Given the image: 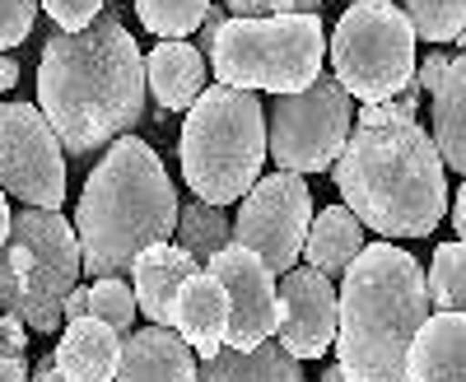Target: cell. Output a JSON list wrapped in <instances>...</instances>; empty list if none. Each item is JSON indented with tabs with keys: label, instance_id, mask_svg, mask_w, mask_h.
I'll use <instances>...</instances> for the list:
<instances>
[{
	"label": "cell",
	"instance_id": "obj_12",
	"mask_svg": "<svg viewBox=\"0 0 466 382\" xmlns=\"http://www.w3.org/2000/svg\"><path fill=\"white\" fill-rule=\"evenodd\" d=\"M206 271L224 285L228 294V346L233 350H252L261 340L280 331V285L276 271L243 243L219 247Z\"/></svg>",
	"mask_w": 466,
	"mask_h": 382
},
{
	"label": "cell",
	"instance_id": "obj_34",
	"mask_svg": "<svg viewBox=\"0 0 466 382\" xmlns=\"http://www.w3.org/2000/svg\"><path fill=\"white\" fill-rule=\"evenodd\" d=\"M15 85H19V61L10 52H0V94L15 89Z\"/></svg>",
	"mask_w": 466,
	"mask_h": 382
},
{
	"label": "cell",
	"instance_id": "obj_5",
	"mask_svg": "<svg viewBox=\"0 0 466 382\" xmlns=\"http://www.w3.org/2000/svg\"><path fill=\"white\" fill-rule=\"evenodd\" d=\"M182 182L206 206L243 201L270 159L266 145V107L252 89L206 85V94L187 107L182 122Z\"/></svg>",
	"mask_w": 466,
	"mask_h": 382
},
{
	"label": "cell",
	"instance_id": "obj_26",
	"mask_svg": "<svg viewBox=\"0 0 466 382\" xmlns=\"http://www.w3.org/2000/svg\"><path fill=\"white\" fill-rule=\"evenodd\" d=\"M210 0H136V15L154 37H187L197 33Z\"/></svg>",
	"mask_w": 466,
	"mask_h": 382
},
{
	"label": "cell",
	"instance_id": "obj_2",
	"mask_svg": "<svg viewBox=\"0 0 466 382\" xmlns=\"http://www.w3.org/2000/svg\"><path fill=\"white\" fill-rule=\"evenodd\" d=\"M331 173L340 201L382 238H430L448 215V164L420 122H355Z\"/></svg>",
	"mask_w": 466,
	"mask_h": 382
},
{
	"label": "cell",
	"instance_id": "obj_4",
	"mask_svg": "<svg viewBox=\"0 0 466 382\" xmlns=\"http://www.w3.org/2000/svg\"><path fill=\"white\" fill-rule=\"evenodd\" d=\"M177 191L154 145L136 136L112 140L85 182L80 206H75L85 271L94 280L131 276L145 247L168 243V234H177Z\"/></svg>",
	"mask_w": 466,
	"mask_h": 382
},
{
	"label": "cell",
	"instance_id": "obj_27",
	"mask_svg": "<svg viewBox=\"0 0 466 382\" xmlns=\"http://www.w3.org/2000/svg\"><path fill=\"white\" fill-rule=\"evenodd\" d=\"M94 294H89V313L98 317V322H107L112 331H131V322H136V289L122 280V276H103V280H94L89 285Z\"/></svg>",
	"mask_w": 466,
	"mask_h": 382
},
{
	"label": "cell",
	"instance_id": "obj_32",
	"mask_svg": "<svg viewBox=\"0 0 466 382\" xmlns=\"http://www.w3.org/2000/svg\"><path fill=\"white\" fill-rule=\"evenodd\" d=\"M224 19H228V5H215L210 0V10H206V19H201V52L210 56V47H215V37H219V28H224Z\"/></svg>",
	"mask_w": 466,
	"mask_h": 382
},
{
	"label": "cell",
	"instance_id": "obj_31",
	"mask_svg": "<svg viewBox=\"0 0 466 382\" xmlns=\"http://www.w3.org/2000/svg\"><path fill=\"white\" fill-rule=\"evenodd\" d=\"M28 346V322L19 313H0V359H24Z\"/></svg>",
	"mask_w": 466,
	"mask_h": 382
},
{
	"label": "cell",
	"instance_id": "obj_30",
	"mask_svg": "<svg viewBox=\"0 0 466 382\" xmlns=\"http://www.w3.org/2000/svg\"><path fill=\"white\" fill-rule=\"evenodd\" d=\"M228 15L261 19V15H318L322 0H224Z\"/></svg>",
	"mask_w": 466,
	"mask_h": 382
},
{
	"label": "cell",
	"instance_id": "obj_20",
	"mask_svg": "<svg viewBox=\"0 0 466 382\" xmlns=\"http://www.w3.org/2000/svg\"><path fill=\"white\" fill-rule=\"evenodd\" d=\"M430 126L443 164L466 177V52L448 56V65L439 70L430 89Z\"/></svg>",
	"mask_w": 466,
	"mask_h": 382
},
{
	"label": "cell",
	"instance_id": "obj_25",
	"mask_svg": "<svg viewBox=\"0 0 466 382\" xmlns=\"http://www.w3.org/2000/svg\"><path fill=\"white\" fill-rule=\"evenodd\" d=\"M401 10L424 43H457L466 28V0H401Z\"/></svg>",
	"mask_w": 466,
	"mask_h": 382
},
{
	"label": "cell",
	"instance_id": "obj_28",
	"mask_svg": "<svg viewBox=\"0 0 466 382\" xmlns=\"http://www.w3.org/2000/svg\"><path fill=\"white\" fill-rule=\"evenodd\" d=\"M37 10H43V0H0V52H15L24 43Z\"/></svg>",
	"mask_w": 466,
	"mask_h": 382
},
{
	"label": "cell",
	"instance_id": "obj_19",
	"mask_svg": "<svg viewBox=\"0 0 466 382\" xmlns=\"http://www.w3.org/2000/svg\"><path fill=\"white\" fill-rule=\"evenodd\" d=\"M145 80L164 112H187L206 94V52L197 43H182V37H164L145 56Z\"/></svg>",
	"mask_w": 466,
	"mask_h": 382
},
{
	"label": "cell",
	"instance_id": "obj_16",
	"mask_svg": "<svg viewBox=\"0 0 466 382\" xmlns=\"http://www.w3.org/2000/svg\"><path fill=\"white\" fill-rule=\"evenodd\" d=\"M173 331L201 359H210L228 346V294L210 271H197L182 285V294L173 303Z\"/></svg>",
	"mask_w": 466,
	"mask_h": 382
},
{
	"label": "cell",
	"instance_id": "obj_1",
	"mask_svg": "<svg viewBox=\"0 0 466 382\" xmlns=\"http://www.w3.org/2000/svg\"><path fill=\"white\" fill-rule=\"evenodd\" d=\"M145 56L116 15H98L80 33H52L37 61V107L66 155L131 136L145 117Z\"/></svg>",
	"mask_w": 466,
	"mask_h": 382
},
{
	"label": "cell",
	"instance_id": "obj_29",
	"mask_svg": "<svg viewBox=\"0 0 466 382\" xmlns=\"http://www.w3.org/2000/svg\"><path fill=\"white\" fill-rule=\"evenodd\" d=\"M103 5H107V0H43V10L52 15V24H56L61 33L89 28V24L103 15Z\"/></svg>",
	"mask_w": 466,
	"mask_h": 382
},
{
	"label": "cell",
	"instance_id": "obj_3",
	"mask_svg": "<svg viewBox=\"0 0 466 382\" xmlns=\"http://www.w3.org/2000/svg\"><path fill=\"white\" fill-rule=\"evenodd\" d=\"M430 280L401 247L369 243L340 276L336 359L350 382H406V355L430 322Z\"/></svg>",
	"mask_w": 466,
	"mask_h": 382
},
{
	"label": "cell",
	"instance_id": "obj_22",
	"mask_svg": "<svg viewBox=\"0 0 466 382\" xmlns=\"http://www.w3.org/2000/svg\"><path fill=\"white\" fill-rule=\"evenodd\" d=\"M360 252H364V224H360V215L350 210L345 201L318 210L313 228H308V243H303V261L318 266L322 276L340 280L345 266L355 261Z\"/></svg>",
	"mask_w": 466,
	"mask_h": 382
},
{
	"label": "cell",
	"instance_id": "obj_18",
	"mask_svg": "<svg viewBox=\"0 0 466 382\" xmlns=\"http://www.w3.org/2000/svg\"><path fill=\"white\" fill-rule=\"evenodd\" d=\"M122 346L127 336L112 331L107 322H98L94 313L80 322H66L61 346H56V368L70 382H116V364H122Z\"/></svg>",
	"mask_w": 466,
	"mask_h": 382
},
{
	"label": "cell",
	"instance_id": "obj_8",
	"mask_svg": "<svg viewBox=\"0 0 466 382\" xmlns=\"http://www.w3.org/2000/svg\"><path fill=\"white\" fill-rule=\"evenodd\" d=\"M415 24L392 0H355L331 33L336 80L355 103H392L415 80Z\"/></svg>",
	"mask_w": 466,
	"mask_h": 382
},
{
	"label": "cell",
	"instance_id": "obj_39",
	"mask_svg": "<svg viewBox=\"0 0 466 382\" xmlns=\"http://www.w3.org/2000/svg\"><path fill=\"white\" fill-rule=\"evenodd\" d=\"M457 43H461V52H466V28H461V37H457Z\"/></svg>",
	"mask_w": 466,
	"mask_h": 382
},
{
	"label": "cell",
	"instance_id": "obj_36",
	"mask_svg": "<svg viewBox=\"0 0 466 382\" xmlns=\"http://www.w3.org/2000/svg\"><path fill=\"white\" fill-rule=\"evenodd\" d=\"M5 196H10V191L0 186V247L10 243V228H15V215H10V201H5Z\"/></svg>",
	"mask_w": 466,
	"mask_h": 382
},
{
	"label": "cell",
	"instance_id": "obj_21",
	"mask_svg": "<svg viewBox=\"0 0 466 382\" xmlns=\"http://www.w3.org/2000/svg\"><path fill=\"white\" fill-rule=\"evenodd\" d=\"M197 382H303V368L280 340H261L252 350L224 346L219 355L201 359Z\"/></svg>",
	"mask_w": 466,
	"mask_h": 382
},
{
	"label": "cell",
	"instance_id": "obj_40",
	"mask_svg": "<svg viewBox=\"0 0 466 382\" xmlns=\"http://www.w3.org/2000/svg\"><path fill=\"white\" fill-rule=\"evenodd\" d=\"M350 5H355V0H350Z\"/></svg>",
	"mask_w": 466,
	"mask_h": 382
},
{
	"label": "cell",
	"instance_id": "obj_38",
	"mask_svg": "<svg viewBox=\"0 0 466 382\" xmlns=\"http://www.w3.org/2000/svg\"><path fill=\"white\" fill-rule=\"evenodd\" d=\"M322 382H350V377H345V368L336 364V368H327V373H322Z\"/></svg>",
	"mask_w": 466,
	"mask_h": 382
},
{
	"label": "cell",
	"instance_id": "obj_33",
	"mask_svg": "<svg viewBox=\"0 0 466 382\" xmlns=\"http://www.w3.org/2000/svg\"><path fill=\"white\" fill-rule=\"evenodd\" d=\"M89 285H75L66 298H61V313H66V322H80V317H89Z\"/></svg>",
	"mask_w": 466,
	"mask_h": 382
},
{
	"label": "cell",
	"instance_id": "obj_23",
	"mask_svg": "<svg viewBox=\"0 0 466 382\" xmlns=\"http://www.w3.org/2000/svg\"><path fill=\"white\" fill-rule=\"evenodd\" d=\"M233 243V224L224 215V206H206V201H191L182 215H177V247H187L201 266Z\"/></svg>",
	"mask_w": 466,
	"mask_h": 382
},
{
	"label": "cell",
	"instance_id": "obj_6",
	"mask_svg": "<svg viewBox=\"0 0 466 382\" xmlns=\"http://www.w3.org/2000/svg\"><path fill=\"white\" fill-rule=\"evenodd\" d=\"M322 56H327V33L318 15H261V19L228 15L210 47L219 85L270 98L308 89L322 75Z\"/></svg>",
	"mask_w": 466,
	"mask_h": 382
},
{
	"label": "cell",
	"instance_id": "obj_35",
	"mask_svg": "<svg viewBox=\"0 0 466 382\" xmlns=\"http://www.w3.org/2000/svg\"><path fill=\"white\" fill-rule=\"evenodd\" d=\"M452 228L461 234V243H466V177H461V186H457V201H452Z\"/></svg>",
	"mask_w": 466,
	"mask_h": 382
},
{
	"label": "cell",
	"instance_id": "obj_24",
	"mask_svg": "<svg viewBox=\"0 0 466 382\" xmlns=\"http://www.w3.org/2000/svg\"><path fill=\"white\" fill-rule=\"evenodd\" d=\"M430 303L434 313H466V243H443L430 261Z\"/></svg>",
	"mask_w": 466,
	"mask_h": 382
},
{
	"label": "cell",
	"instance_id": "obj_7",
	"mask_svg": "<svg viewBox=\"0 0 466 382\" xmlns=\"http://www.w3.org/2000/svg\"><path fill=\"white\" fill-rule=\"evenodd\" d=\"M85 252L75 224L61 219V210L24 206L15 215L10 243L0 247V308L19 313L28 331L52 336L56 322H66L61 298L80 285Z\"/></svg>",
	"mask_w": 466,
	"mask_h": 382
},
{
	"label": "cell",
	"instance_id": "obj_13",
	"mask_svg": "<svg viewBox=\"0 0 466 382\" xmlns=\"http://www.w3.org/2000/svg\"><path fill=\"white\" fill-rule=\"evenodd\" d=\"M340 289L318 266H294L280 276V346L294 359H322L336 346Z\"/></svg>",
	"mask_w": 466,
	"mask_h": 382
},
{
	"label": "cell",
	"instance_id": "obj_15",
	"mask_svg": "<svg viewBox=\"0 0 466 382\" xmlns=\"http://www.w3.org/2000/svg\"><path fill=\"white\" fill-rule=\"evenodd\" d=\"M116 382H197V350L173 327L131 331L116 364Z\"/></svg>",
	"mask_w": 466,
	"mask_h": 382
},
{
	"label": "cell",
	"instance_id": "obj_9",
	"mask_svg": "<svg viewBox=\"0 0 466 382\" xmlns=\"http://www.w3.org/2000/svg\"><path fill=\"white\" fill-rule=\"evenodd\" d=\"M355 131V98L336 75H318L299 94H276L266 107V145L270 159L289 173H327Z\"/></svg>",
	"mask_w": 466,
	"mask_h": 382
},
{
	"label": "cell",
	"instance_id": "obj_11",
	"mask_svg": "<svg viewBox=\"0 0 466 382\" xmlns=\"http://www.w3.org/2000/svg\"><path fill=\"white\" fill-rule=\"evenodd\" d=\"M52 122L33 103H0V186L37 210H61L66 159Z\"/></svg>",
	"mask_w": 466,
	"mask_h": 382
},
{
	"label": "cell",
	"instance_id": "obj_10",
	"mask_svg": "<svg viewBox=\"0 0 466 382\" xmlns=\"http://www.w3.org/2000/svg\"><path fill=\"white\" fill-rule=\"evenodd\" d=\"M308 228H313V191H308L303 173L276 168L270 177H257V186L238 201L233 243L252 247L270 271L285 276L303 256Z\"/></svg>",
	"mask_w": 466,
	"mask_h": 382
},
{
	"label": "cell",
	"instance_id": "obj_14",
	"mask_svg": "<svg viewBox=\"0 0 466 382\" xmlns=\"http://www.w3.org/2000/svg\"><path fill=\"white\" fill-rule=\"evenodd\" d=\"M206 271V266L191 256L187 247L177 243H154L136 256L131 266V280H136V303H140V313L154 322V327H173V303L182 294V285Z\"/></svg>",
	"mask_w": 466,
	"mask_h": 382
},
{
	"label": "cell",
	"instance_id": "obj_37",
	"mask_svg": "<svg viewBox=\"0 0 466 382\" xmlns=\"http://www.w3.org/2000/svg\"><path fill=\"white\" fill-rule=\"evenodd\" d=\"M28 382H70V377L56 368V359H47V364L37 368V373H28Z\"/></svg>",
	"mask_w": 466,
	"mask_h": 382
},
{
	"label": "cell",
	"instance_id": "obj_17",
	"mask_svg": "<svg viewBox=\"0 0 466 382\" xmlns=\"http://www.w3.org/2000/svg\"><path fill=\"white\" fill-rule=\"evenodd\" d=\"M406 382H466V313H430L410 340Z\"/></svg>",
	"mask_w": 466,
	"mask_h": 382
}]
</instances>
